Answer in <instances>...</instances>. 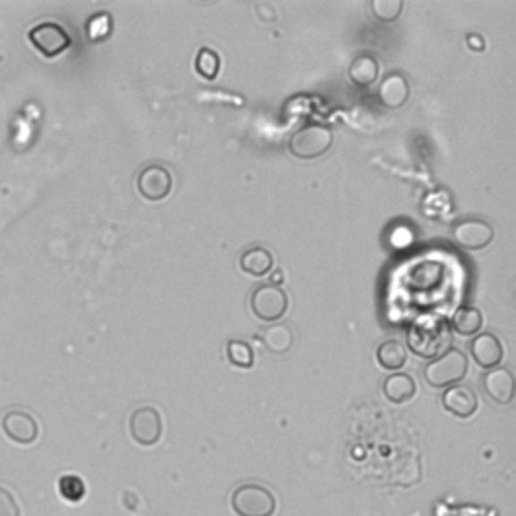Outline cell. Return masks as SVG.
<instances>
[{
    "instance_id": "obj_1",
    "label": "cell",
    "mask_w": 516,
    "mask_h": 516,
    "mask_svg": "<svg viewBox=\"0 0 516 516\" xmlns=\"http://www.w3.org/2000/svg\"><path fill=\"white\" fill-rule=\"evenodd\" d=\"M468 373V357L460 349L450 347L446 353L436 357L424 369L426 384L434 390L458 385Z\"/></svg>"
},
{
    "instance_id": "obj_2",
    "label": "cell",
    "mask_w": 516,
    "mask_h": 516,
    "mask_svg": "<svg viewBox=\"0 0 516 516\" xmlns=\"http://www.w3.org/2000/svg\"><path fill=\"white\" fill-rule=\"evenodd\" d=\"M333 146V130L325 123H305L289 140L291 154L299 160H317Z\"/></svg>"
},
{
    "instance_id": "obj_3",
    "label": "cell",
    "mask_w": 516,
    "mask_h": 516,
    "mask_svg": "<svg viewBox=\"0 0 516 516\" xmlns=\"http://www.w3.org/2000/svg\"><path fill=\"white\" fill-rule=\"evenodd\" d=\"M236 516H275L276 496L263 484H241L230 498Z\"/></svg>"
},
{
    "instance_id": "obj_4",
    "label": "cell",
    "mask_w": 516,
    "mask_h": 516,
    "mask_svg": "<svg viewBox=\"0 0 516 516\" xmlns=\"http://www.w3.org/2000/svg\"><path fill=\"white\" fill-rule=\"evenodd\" d=\"M448 327L444 323L430 321V323H416L410 331L408 343L414 349V353L426 360H436L450 349Z\"/></svg>"
},
{
    "instance_id": "obj_5",
    "label": "cell",
    "mask_w": 516,
    "mask_h": 516,
    "mask_svg": "<svg viewBox=\"0 0 516 516\" xmlns=\"http://www.w3.org/2000/svg\"><path fill=\"white\" fill-rule=\"evenodd\" d=\"M250 309L257 319L265 323H276L289 311V297L279 284H260L252 292Z\"/></svg>"
},
{
    "instance_id": "obj_6",
    "label": "cell",
    "mask_w": 516,
    "mask_h": 516,
    "mask_svg": "<svg viewBox=\"0 0 516 516\" xmlns=\"http://www.w3.org/2000/svg\"><path fill=\"white\" fill-rule=\"evenodd\" d=\"M130 434L133 442H138L140 446L144 448L156 446V444L162 440L164 434V422L160 411L152 406L138 408L130 418Z\"/></svg>"
},
{
    "instance_id": "obj_7",
    "label": "cell",
    "mask_w": 516,
    "mask_h": 516,
    "mask_svg": "<svg viewBox=\"0 0 516 516\" xmlns=\"http://www.w3.org/2000/svg\"><path fill=\"white\" fill-rule=\"evenodd\" d=\"M29 41L33 43L35 49L45 55V57H57V55L69 49L71 37L57 22L47 21L38 22V25L29 30Z\"/></svg>"
},
{
    "instance_id": "obj_8",
    "label": "cell",
    "mask_w": 516,
    "mask_h": 516,
    "mask_svg": "<svg viewBox=\"0 0 516 516\" xmlns=\"http://www.w3.org/2000/svg\"><path fill=\"white\" fill-rule=\"evenodd\" d=\"M452 238L464 250H482L495 241V228L482 218H464L452 228Z\"/></svg>"
},
{
    "instance_id": "obj_9",
    "label": "cell",
    "mask_w": 516,
    "mask_h": 516,
    "mask_svg": "<svg viewBox=\"0 0 516 516\" xmlns=\"http://www.w3.org/2000/svg\"><path fill=\"white\" fill-rule=\"evenodd\" d=\"M172 172L162 164H149L138 173V192L149 202L165 200L172 192Z\"/></svg>"
},
{
    "instance_id": "obj_10",
    "label": "cell",
    "mask_w": 516,
    "mask_h": 516,
    "mask_svg": "<svg viewBox=\"0 0 516 516\" xmlns=\"http://www.w3.org/2000/svg\"><path fill=\"white\" fill-rule=\"evenodd\" d=\"M470 355L482 369H495L504 360V345L495 333H478L470 343Z\"/></svg>"
},
{
    "instance_id": "obj_11",
    "label": "cell",
    "mask_w": 516,
    "mask_h": 516,
    "mask_svg": "<svg viewBox=\"0 0 516 516\" xmlns=\"http://www.w3.org/2000/svg\"><path fill=\"white\" fill-rule=\"evenodd\" d=\"M3 430L13 442L22 444V446H29L38 438V422L35 416L22 410H13L9 414H4Z\"/></svg>"
},
{
    "instance_id": "obj_12",
    "label": "cell",
    "mask_w": 516,
    "mask_h": 516,
    "mask_svg": "<svg viewBox=\"0 0 516 516\" xmlns=\"http://www.w3.org/2000/svg\"><path fill=\"white\" fill-rule=\"evenodd\" d=\"M482 385H484V392L488 393V398L492 402L500 403V406H508V403L514 400L516 384H514V376L511 369H506V368L488 369L482 377Z\"/></svg>"
},
{
    "instance_id": "obj_13",
    "label": "cell",
    "mask_w": 516,
    "mask_h": 516,
    "mask_svg": "<svg viewBox=\"0 0 516 516\" xmlns=\"http://www.w3.org/2000/svg\"><path fill=\"white\" fill-rule=\"evenodd\" d=\"M442 403L448 414L460 419H468L476 414V410H478V395L466 385H452L446 387V392H444Z\"/></svg>"
},
{
    "instance_id": "obj_14",
    "label": "cell",
    "mask_w": 516,
    "mask_h": 516,
    "mask_svg": "<svg viewBox=\"0 0 516 516\" xmlns=\"http://www.w3.org/2000/svg\"><path fill=\"white\" fill-rule=\"evenodd\" d=\"M410 99V83L402 73H390L379 85V101L387 109H400Z\"/></svg>"
},
{
    "instance_id": "obj_15",
    "label": "cell",
    "mask_w": 516,
    "mask_h": 516,
    "mask_svg": "<svg viewBox=\"0 0 516 516\" xmlns=\"http://www.w3.org/2000/svg\"><path fill=\"white\" fill-rule=\"evenodd\" d=\"M418 392L416 381L410 373L395 371L392 376H387L384 381V395L390 403L395 406H402V403H408L410 400H414V395Z\"/></svg>"
},
{
    "instance_id": "obj_16",
    "label": "cell",
    "mask_w": 516,
    "mask_h": 516,
    "mask_svg": "<svg viewBox=\"0 0 516 516\" xmlns=\"http://www.w3.org/2000/svg\"><path fill=\"white\" fill-rule=\"evenodd\" d=\"M242 271L250 276H265L273 271L275 258L273 252L265 249V246H250L241 254V260H238Z\"/></svg>"
},
{
    "instance_id": "obj_17",
    "label": "cell",
    "mask_w": 516,
    "mask_h": 516,
    "mask_svg": "<svg viewBox=\"0 0 516 516\" xmlns=\"http://www.w3.org/2000/svg\"><path fill=\"white\" fill-rule=\"evenodd\" d=\"M349 81L357 87H369L377 81L379 77V61L369 53H361L349 65Z\"/></svg>"
},
{
    "instance_id": "obj_18",
    "label": "cell",
    "mask_w": 516,
    "mask_h": 516,
    "mask_svg": "<svg viewBox=\"0 0 516 516\" xmlns=\"http://www.w3.org/2000/svg\"><path fill=\"white\" fill-rule=\"evenodd\" d=\"M260 341L275 355H284L291 351L292 343H295V335H292L291 327L283 323H271L268 327L260 331Z\"/></svg>"
},
{
    "instance_id": "obj_19",
    "label": "cell",
    "mask_w": 516,
    "mask_h": 516,
    "mask_svg": "<svg viewBox=\"0 0 516 516\" xmlns=\"http://www.w3.org/2000/svg\"><path fill=\"white\" fill-rule=\"evenodd\" d=\"M376 360L379 363V368L395 373L403 369V365L408 363V349L403 347V343H400V341L387 339L377 347Z\"/></svg>"
},
{
    "instance_id": "obj_20",
    "label": "cell",
    "mask_w": 516,
    "mask_h": 516,
    "mask_svg": "<svg viewBox=\"0 0 516 516\" xmlns=\"http://www.w3.org/2000/svg\"><path fill=\"white\" fill-rule=\"evenodd\" d=\"M482 323H484L482 313H480V309H476V307L458 309L456 315L452 317V329H454L458 335H464V337L478 335L482 329Z\"/></svg>"
},
{
    "instance_id": "obj_21",
    "label": "cell",
    "mask_w": 516,
    "mask_h": 516,
    "mask_svg": "<svg viewBox=\"0 0 516 516\" xmlns=\"http://www.w3.org/2000/svg\"><path fill=\"white\" fill-rule=\"evenodd\" d=\"M194 67L196 73L206 79V81H214L220 73V55L210 49V47H202V49L196 53Z\"/></svg>"
},
{
    "instance_id": "obj_22",
    "label": "cell",
    "mask_w": 516,
    "mask_h": 516,
    "mask_svg": "<svg viewBox=\"0 0 516 516\" xmlns=\"http://www.w3.org/2000/svg\"><path fill=\"white\" fill-rule=\"evenodd\" d=\"M226 357L228 361L238 369H250L254 365V351L252 347L241 339H230L226 343Z\"/></svg>"
},
{
    "instance_id": "obj_23",
    "label": "cell",
    "mask_w": 516,
    "mask_h": 516,
    "mask_svg": "<svg viewBox=\"0 0 516 516\" xmlns=\"http://www.w3.org/2000/svg\"><path fill=\"white\" fill-rule=\"evenodd\" d=\"M59 495L67 503H81L85 496V482L75 474H67L59 478Z\"/></svg>"
},
{
    "instance_id": "obj_24",
    "label": "cell",
    "mask_w": 516,
    "mask_h": 516,
    "mask_svg": "<svg viewBox=\"0 0 516 516\" xmlns=\"http://www.w3.org/2000/svg\"><path fill=\"white\" fill-rule=\"evenodd\" d=\"M403 11V0H371V13L381 22H393Z\"/></svg>"
},
{
    "instance_id": "obj_25",
    "label": "cell",
    "mask_w": 516,
    "mask_h": 516,
    "mask_svg": "<svg viewBox=\"0 0 516 516\" xmlns=\"http://www.w3.org/2000/svg\"><path fill=\"white\" fill-rule=\"evenodd\" d=\"M111 33V19L107 13L93 14V17L87 21V35H89L91 41H103Z\"/></svg>"
},
{
    "instance_id": "obj_26",
    "label": "cell",
    "mask_w": 516,
    "mask_h": 516,
    "mask_svg": "<svg viewBox=\"0 0 516 516\" xmlns=\"http://www.w3.org/2000/svg\"><path fill=\"white\" fill-rule=\"evenodd\" d=\"M0 516H21V506L11 490L0 486Z\"/></svg>"
},
{
    "instance_id": "obj_27",
    "label": "cell",
    "mask_w": 516,
    "mask_h": 516,
    "mask_svg": "<svg viewBox=\"0 0 516 516\" xmlns=\"http://www.w3.org/2000/svg\"><path fill=\"white\" fill-rule=\"evenodd\" d=\"M468 41L474 43V51H482V49H484V43L480 41L478 37H470V38H468Z\"/></svg>"
}]
</instances>
